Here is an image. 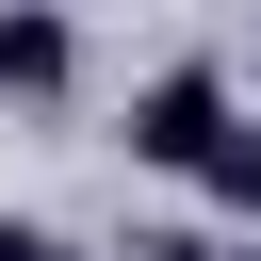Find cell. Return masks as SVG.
Returning <instances> with one entry per match:
<instances>
[{
  "label": "cell",
  "mask_w": 261,
  "mask_h": 261,
  "mask_svg": "<svg viewBox=\"0 0 261 261\" xmlns=\"http://www.w3.org/2000/svg\"><path fill=\"white\" fill-rule=\"evenodd\" d=\"M228 130H245V82L196 49V65H163V82H130V163H163V179H212L228 163Z\"/></svg>",
  "instance_id": "1"
},
{
  "label": "cell",
  "mask_w": 261,
  "mask_h": 261,
  "mask_svg": "<svg viewBox=\"0 0 261 261\" xmlns=\"http://www.w3.org/2000/svg\"><path fill=\"white\" fill-rule=\"evenodd\" d=\"M82 82V33L65 16H0V98H65Z\"/></svg>",
  "instance_id": "2"
},
{
  "label": "cell",
  "mask_w": 261,
  "mask_h": 261,
  "mask_svg": "<svg viewBox=\"0 0 261 261\" xmlns=\"http://www.w3.org/2000/svg\"><path fill=\"white\" fill-rule=\"evenodd\" d=\"M130 261H245V245H212V228H147Z\"/></svg>",
  "instance_id": "3"
},
{
  "label": "cell",
  "mask_w": 261,
  "mask_h": 261,
  "mask_svg": "<svg viewBox=\"0 0 261 261\" xmlns=\"http://www.w3.org/2000/svg\"><path fill=\"white\" fill-rule=\"evenodd\" d=\"M0 261H82V245H49L33 212H0Z\"/></svg>",
  "instance_id": "4"
},
{
  "label": "cell",
  "mask_w": 261,
  "mask_h": 261,
  "mask_svg": "<svg viewBox=\"0 0 261 261\" xmlns=\"http://www.w3.org/2000/svg\"><path fill=\"white\" fill-rule=\"evenodd\" d=\"M245 261H261V228H245Z\"/></svg>",
  "instance_id": "5"
}]
</instances>
